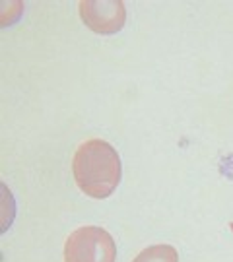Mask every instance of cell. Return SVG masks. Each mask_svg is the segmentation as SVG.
<instances>
[{"label": "cell", "mask_w": 233, "mask_h": 262, "mask_svg": "<svg viewBox=\"0 0 233 262\" xmlns=\"http://www.w3.org/2000/svg\"><path fill=\"white\" fill-rule=\"evenodd\" d=\"M132 262H179V254L171 245H152L138 253Z\"/></svg>", "instance_id": "cell-4"}, {"label": "cell", "mask_w": 233, "mask_h": 262, "mask_svg": "<svg viewBox=\"0 0 233 262\" xmlns=\"http://www.w3.org/2000/svg\"><path fill=\"white\" fill-rule=\"evenodd\" d=\"M117 245L109 231L97 225H84L68 235L65 262H115Z\"/></svg>", "instance_id": "cell-2"}, {"label": "cell", "mask_w": 233, "mask_h": 262, "mask_svg": "<svg viewBox=\"0 0 233 262\" xmlns=\"http://www.w3.org/2000/svg\"><path fill=\"white\" fill-rule=\"evenodd\" d=\"M72 175L86 196H111L122 177L121 158L109 142L92 138L78 146L72 159Z\"/></svg>", "instance_id": "cell-1"}, {"label": "cell", "mask_w": 233, "mask_h": 262, "mask_svg": "<svg viewBox=\"0 0 233 262\" xmlns=\"http://www.w3.org/2000/svg\"><path fill=\"white\" fill-rule=\"evenodd\" d=\"M229 229H231V231H233V222H231V224H229Z\"/></svg>", "instance_id": "cell-5"}, {"label": "cell", "mask_w": 233, "mask_h": 262, "mask_svg": "<svg viewBox=\"0 0 233 262\" xmlns=\"http://www.w3.org/2000/svg\"><path fill=\"white\" fill-rule=\"evenodd\" d=\"M78 8L82 21L101 35L121 31L126 21V8L122 0H84L78 4Z\"/></svg>", "instance_id": "cell-3"}]
</instances>
